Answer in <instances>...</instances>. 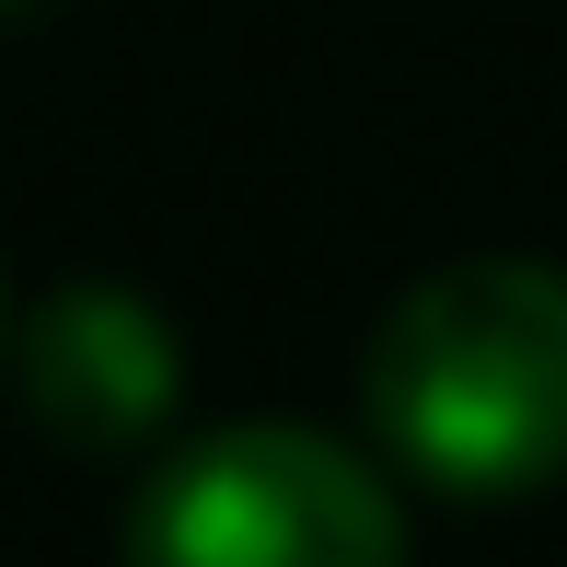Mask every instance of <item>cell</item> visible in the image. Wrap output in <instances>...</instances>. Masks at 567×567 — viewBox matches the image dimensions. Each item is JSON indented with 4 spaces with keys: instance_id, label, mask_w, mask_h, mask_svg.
Wrapping results in <instances>:
<instances>
[{
    "instance_id": "obj_1",
    "label": "cell",
    "mask_w": 567,
    "mask_h": 567,
    "mask_svg": "<svg viewBox=\"0 0 567 567\" xmlns=\"http://www.w3.org/2000/svg\"><path fill=\"white\" fill-rule=\"evenodd\" d=\"M359 405L382 452L452 498H522L567 475V278L533 255L417 278L371 337Z\"/></svg>"
},
{
    "instance_id": "obj_2",
    "label": "cell",
    "mask_w": 567,
    "mask_h": 567,
    "mask_svg": "<svg viewBox=\"0 0 567 567\" xmlns=\"http://www.w3.org/2000/svg\"><path fill=\"white\" fill-rule=\"evenodd\" d=\"M127 567H405V509L313 429H220L140 486Z\"/></svg>"
},
{
    "instance_id": "obj_3",
    "label": "cell",
    "mask_w": 567,
    "mask_h": 567,
    "mask_svg": "<svg viewBox=\"0 0 567 567\" xmlns=\"http://www.w3.org/2000/svg\"><path fill=\"white\" fill-rule=\"evenodd\" d=\"M174 371H186V359H174V324L151 313L140 290H116V278H82V290H59L23 324V394L82 452H127L140 429H163Z\"/></svg>"
},
{
    "instance_id": "obj_4",
    "label": "cell",
    "mask_w": 567,
    "mask_h": 567,
    "mask_svg": "<svg viewBox=\"0 0 567 567\" xmlns=\"http://www.w3.org/2000/svg\"><path fill=\"white\" fill-rule=\"evenodd\" d=\"M0 12H23V0H0Z\"/></svg>"
}]
</instances>
